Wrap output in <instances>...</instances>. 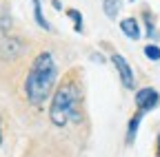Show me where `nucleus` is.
<instances>
[{"label": "nucleus", "mask_w": 160, "mask_h": 157, "mask_svg": "<svg viewBox=\"0 0 160 157\" xmlns=\"http://www.w3.org/2000/svg\"><path fill=\"white\" fill-rule=\"evenodd\" d=\"M56 80H58V64L53 60V53L40 51L33 58L29 73L25 77V95H27L29 104L40 106L42 102H47L53 93Z\"/></svg>", "instance_id": "f257e3e1"}, {"label": "nucleus", "mask_w": 160, "mask_h": 157, "mask_svg": "<svg viewBox=\"0 0 160 157\" xmlns=\"http://www.w3.org/2000/svg\"><path fill=\"white\" fill-rule=\"evenodd\" d=\"M49 120L58 128H65L69 122L80 120V89L76 82L67 80L56 89L49 104Z\"/></svg>", "instance_id": "f03ea898"}, {"label": "nucleus", "mask_w": 160, "mask_h": 157, "mask_svg": "<svg viewBox=\"0 0 160 157\" xmlns=\"http://www.w3.org/2000/svg\"><path fill=\"white\" fill-rule=\"evenodd\" d=\"M158 104H160V93L153 86H145L136 93V106L140 113H147V111L156 109Z\"/></svg>", "instance_id": "7ed1b4c3"}, {"label": "nucleus", "mask_w": 160, "mask_h": 157, "mask_svg": "<svg viewBox=\"0 0 160 157\" xmlns=\"http://www.w3.org/2000/svg\"><path fill=\"white\" fill-rule=\"evenodd\" d=\"M111 62H113V67H116V71H118V75H120L122 86L133 89V86H136V77H133V71H131L129 62H127L120 53H111Z\"/></svg>", "instance_id": "20e7f679"}, {"label": "nucleus", "mask_w": 160, "mask_h": 157, "mask_svg": "<svg viewBox=\"0 0 160 157\" xmlns=\"http://www.w3.org/2000/svg\"><path fill=\"white\" fill-rule=\"evenodd\" d=\"M20 51H22V42H20L18 38H5V40L0 42V55H2L5 60H13V58H18Z\"/></svg>", "instance_id": "39448f33"}, {"label": "nucleus", "mask_w": 160, "mask_h": 157, "mask_svg": "<svg viewBox=\"0 0 160 157\" xmlns=\"http://www.w3.org/2000/svg\"><path fill=\"white\" fill-rule=\"evenodd\" d=\"M120 31H122L129 40H138L140 38V25L136 18H125V20H120Z\"/></svg>", "instance_id": "423d86ee"}, {"label": "nucleus", "mask_w": 160, "mask_h": 157, "mask_svg": "<svg viewBox=\"0 0 160 157\" xmlns=\"http://www.w3.org/2000/svg\"><path fill=\"white\" fill-rule=\"evenodd\" d=\"M142 115L145 113H136L131 120H129V124H127V135H125V142L127 144H133L136 142V135H138V126H140V122H142Z\"/></svg>", "instance_id": "0eeeda50"}, {"label": "nucleus", "mask_w": 160, "mask_h": 157, "mask_svg": "<svg viewBox=\"0 0 160 157\" xmlns=\"http://www.w3.org/2000/svg\"><path fill=\"white\" fill-rule=\"evenodd\" d=\"M31 2H33V18H36L38 27H42L45 31H51V25H49V20H47L45 13H42V5H40V0H31Z\"/></svg>", "instance_id": "6e6552de"}, {"label": "nucleus", "mask_w": 160, "mask_h": 157, "mask_svg": "<svg viewBox=\"0 0 160 157\" xmlns=\"http://www.w3.org/2000/svg\"><path fill=\"white\" fill-rule=\"evenodd\" d=\"M120 9H122V0H102V11L111 20L120 13Z\"/></svg>", "instance_id": "1a4fd4ad"}, {"label": "nucleus", "mask_w": 160, "mask_h": 157, "mask_svg": "<svg viewBox=\"0 0 160 157\" xmlns=\"http://www.w3.org/2000/svg\"><path fill=\"white\" fill-rule=\"evenodd\" d=\"M145 55L151 62H158L160 60V47L158 44H145Z\"/></svg>", "instance_id": "9d476101"}, {"label": "nucleus", "mask_w": 160, "mask_h": 157, "mask_svg": "<svg viewBox=\"0 0 160 157\" xmlns=\"http://www.w3.org/2000/svg\"><path fill=\"white\" fill-rule=\"evenodd\" d=\"M67 16L73 20L76 25V31H82V13H80L78 9H67Z\"/></svg>", "instance_id": "9b49d317"}, {"label": "nucleus", "mask_w": 160, "mask_h": 157, "mask_svg": "<svg viewBox=\"0 0 160 157\" xmlns=\"http://www.w3.org/2000/svg\"><path fill=\"white\" fill-rule=\"evenodd\" d=\"M9 27H11V22H9V16H5V18H0V31H9Z\"/></svg>", "instance_id": "f8f14e48"}, {"label": "nucleus", "mask_w": 160, "mask_h": 157, "mask_svg": "<svg viewBox=\"0 0 160 157\" xmlns=\"http://www.w3.org/2000/svg\"><path fill=\"white\" fill-rule=\"evenodd\" d=\"M51 5H53V9H56V11H60V9H62V5H60V0H51Z\"/></svg>", "instance_id": "ddd939ff"}, {"label": "nucleus", "mask_w": 160, "mask_h": 157, "mask_svg": "<svg viewBox=\"0 0 160 157\" xmlns=\"http://www.w3.org/2000/svg\"><path fill=\"white\" fill-rule=\"evenodd\" d=\"M158 157H160V135H158Z\"/></svg>", "instance_id": "4468645a"}, {"label": "nucleus", "mask_w": 160, "mask_h": 157, "mask_svg": "<svg viewBox=\"0 0 160 157\" xmlns=\"http://www.w3.org/2000/svg\"><path fill=\"white\" fill-rule=\"evenodd\" d=\"M0 142H2V124H0Z\"/></svg>", "instance_id": "2eb2a0df"}]
</instances>
